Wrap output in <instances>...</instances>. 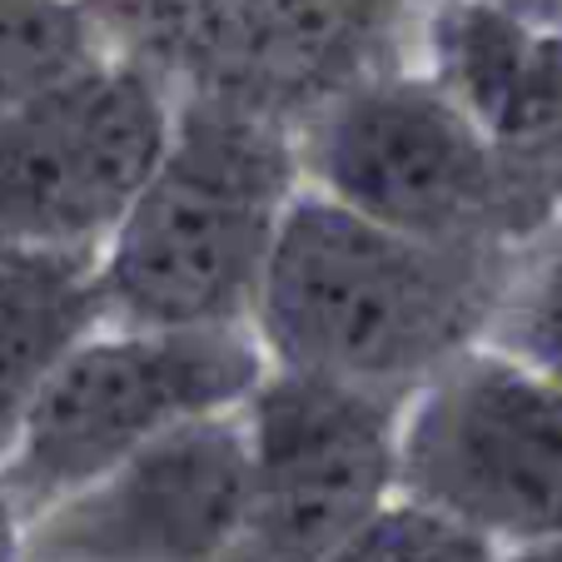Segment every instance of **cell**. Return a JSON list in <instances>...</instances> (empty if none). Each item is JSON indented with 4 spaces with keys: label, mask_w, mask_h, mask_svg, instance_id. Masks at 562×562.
I'll use <instances>...</instances> for the list:
<instances>
[{
    "label": "cell",
    "mask_w": 562,
    "mask_h": 562,
    "mask_svg": "<svg viewBox=\"0 0 562 562\" xmlns=\"http://www.w3.org/2000/svg\"><path fill=\"white\" fill-rule=\"evenodd\" d=\"M513 249L434 245L299 190L269 249L249 329L279 373L404 404L488 339Z\"/></svg>",
    "instance_id": "1"
},
{
    "label": "cell",
    "mask_w": 562,
    "mask_h": 562,
    "mask_svg": "<svg viewBox=\"0 0 562 562\" xmlns=\"http://www.w3.org/2000/svg\"><path fill=\"white\" fill-rule=\"evenodd\" d=\"M299 190L294 130L175 100L170 145L100 249L105 318L120 329H245Z\"/></svg>",
    "instance_id": "2"
},
{
    "label": "cell",
    "mask_w": 562,
    "mask_h": 562,
    "mask_svg": "<svg viewBox=\"0 0 562 562\" xmlns=\"http://www.w3.org/2000/svg\"><path fill=\"white\" fill-rule=\"evenodd\" d=\"M324 200L434 245L513 249L548 224L552 190L513 165L428 75H373L294 130Z\"/></svg>",
    "instance_id": "3"
},
{
    "label": "cell",
    "mask_w": 562,
    "mask_h": 562,
    "mask_svg": "<svg viewBox=\"0 0 562 562\" xmlns=\"http://www.w3.org/2000/svg\"><path fill=\"white\" fill-rule=\"evenodd\" d=\"M110 55L175 100H214L299 130L373 75L398 70L408 0H80Z\"/></svg>",
    "instance_id": "4"
},
{
    "label": "cell",
    "mask_w": 562,
    "mask_h": 562,
    "mask_svg": "<svg viewBox=\"0 0 562 562\" xmlns=\"http://www.w3.org/2000/svg\"><path fill=\"white\" fill-rule=\"evenodd\" d=\"M269 379L255 329H120L75 344L31 398L0 458L15 528L95 483L159 434L245 408Z\"/></svg>",
    "instance_id": "5"
},
{
    "label": "cell",
    "mask_w": 562,
    "mask_h": 562,
    "mask_svg": "<svg viewBox=\"0 0 562 562\" xmlns=\"http://www.w3.org/2000/svg\"><path fill=\"white\" fill-rule=\"evenodd\" d=\"M393 493L493 548L562 538V389L477 344L398 408Z\"/></svg>",
    "instance_id": "6"
},
{
    "label": "cell",
    "mask_w": 562,
    "mask_h": 562,
    "mask_svg": "<svg viewBox=\"0 0 562 562\" xmlns=\"http://www.w3.org/2000/svg\"><path fill=\"white\" fill-rule=\"evenodd\" d=\"M175 100L105 55L0 120V245L100 255L170 145Z\"/></svg>",
    "instance_id": "7"
},
{
    "label": "cell",
    "mask_w": 562,
    "mask_h": 562,
    "mask_svg": "<svg viewBox=\"0 0 562 562\" xmlns=\"http://www.w3.org/2000/svg\"><path fill=\"white\" fill-rule=\"evenodd\" d=\"M398 398L269 373L245 404L249 498L220 562H329L393 498Z\"/></svg>",
    "instance_id": "8"
},
{
    "label": "cell",
    "mask_w": 562,
    "mask_h": 562,
    "mask_svg": "<svg viewBox=\"0 0 562 562\" xmlns=\"http://www.w3.org/2000/svg\"><path fill=\"white\" fill-rule=\"evenodd\" d=\"M249 498L245 408L159 434L15 532V562H220Z\"/></svg>",
    "instance_id": "9"
},
{
    "label": "cell",
    "mask_w": 562,
    "mask_h": 562,
    "mask_svg": "<svg viewBox=\"0 0 562 562\" xmlns=\"http://www.w3.org/2000/svg\"><path fill=\"white\" fill-rule=\"evenodd\" d=\"M438 70L428 75L513 165L552 190L562 165V45L518 15L453 0L434 15Z\"/></svg>",
    "instance_id": "10"
},
{
    "label": "cell",
    "mask_w": 562,
    "mask_h": 562,
    "mask_svg": "<svg viewBox=\"0 0 562 562\" xmlns=\"http://www.w3.org/2000/svg\"><path fill=\"white\" fill-rule=\"evenodd\" d=\"M100 324V255L0 245V458L50 369Z\"/></svg>",
    "instance_id": "11"
},
{
    "label": "cell",
    "mask_w": 562,
    "mask_h": 562,
    "mask_svg": "<svg viewBox=\"0 0 562 562\" xmlns=\"http://www.w3.org/2000/svg\"><path fill=\"white\" fill-rule=\"evenodd\" d=\"M105 55L80 0H0V120Z\"/></svg>",
    "instance_id": "12"
},
{
    "label": "cell",
    "mask_w": 562,
    "mask_h": 562,
    "mask_svg": "<svg viewBox=\"0 0 562 562\" xmlns=\"http://www.w3.org/2000/svg\"><path fill=\"white\" fill-rule=\"evenodd\" d=\"M483 344L562 389V220L513 249Z\"/></svg>",
    "instance_id": "13"
},
{
    "label": "cell",
    "mask_w": 562,
    "mask_h": 562,
    "mask_svg": "<svg viewBox=\"0 0 562 562\" xmlns=\"http://www.w3.org/2000/svg\"><path fill=\"white\" fill-rule=\"evenodd\" d=\"M329 562H503L477 532L448 522L443 513L389 498Z\"/></svg>",
    "instance_id": "14"
},
{
    "label": "cell",
    "mask_w": 562,
    "mask_h": 562,
    "mask_svg": "<svg viewBox=\"0 0 562 562\" xmlns=\"http://www.w3.org/2000/svg\"><path fill=\"white\" fill-rule=\"evenodd\" d=\"M513 562H562V538L558 542H538V548H522Z\"/></svg>",
    "instance_id": "15"
}]
</instances>
